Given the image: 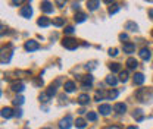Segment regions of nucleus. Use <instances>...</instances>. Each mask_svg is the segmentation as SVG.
Segmentation results:
<instances>
[{
    "instance_id": "09e8293b",
    "label": "nucleus",
    "mask_w": 153,
    "mask_h": 129,
    "mask_svg": "<svg viewBox=\"0 0 153 129\" xmlns=\"http://www.w3.org/2000/svg\"><path fill=\"white\" fill-rule=\"evenodd\" d=\"M127 129H137V128H135V126H128Z\"/></svg>"
},
{
    "instance_id": "2eb2a0df",
    "label": "nucleus",
    "mask_w": 153,
    "mask_h": 129,
    "mask_svg": "<svg viewBox=\"0 0 153 129\" xmlns=\"http://www.w3.org/2000/svg\"><path fill=\"white\" fill-rule=\"evenodd\" d=\"M37 24L40 25V27H44V28H46V27H49L52 22H50V19H49V18H46V16H41V18L37 21Z\"/></svg>"
},
{
    "instance_id": "393cba45",
    "label": "nucleus",
    "mask_w": 153,
    "mask_h": 129,
    "mask_svg": "<svg viewBox=\"0 0 153 129\" xmlns=\"http://www.w3.org/2000/svg\"><path fill=\"white\" fill-rule=\"evenodd\" d=\"M109 69H111L112 72H119V71H121V65H119V63H111V65H109Z\"/></svg>"
},
{
    "instance_id": "ea45409f",
    "label": "nucleus",
    "mask_w": 153,
    "mask_h": 129,
    "mask_svg": "<svg viewBox=\"0 0 153 129\" xmlns=\"http://www.w3.org/2000/svg\"><path fill=\"white\" fill-rule=\"evenodd\" d=\"M85 68H87V69H88V68H90V69H93V68H96V62H91V63H87V65H85Z\"/></svg>"
},
{
    "instance_id": "a19ab883",
    "label": "nucleus",
    "mask_w": 153,
    "mask_h": 129,
    "mask_svg": "<svg viewBox=\"0 0 153 129\" xmlns=\"http://www.w3.org/2000/svg\"><path fill=\"white\" fill-rule=\"evenodd\" d=\"M15 116H16V117H21V116H22V110H21V109H18V110L15 111Z\"/></svg>"
},
{
    "instance_id": "a211bd4d",
    "label": "nucleus",
    "mask_w": 153,
    "mask_h": 129,
    "mask_svg": "<svg viewBox=\"0 0 153 129\" xmlns=\"http://www.w3.org/2000/svg\"><path fill=\"white\" fill-rule=\"evenodd\" d=\"M65 91L66 92H74L75 91V84L72 82V81H68V82H65Z\"/></svg>"
},
{
    "instance_id": "20e7f679",
    "label": "nucleus",
    "mask_w": 153,
    "mask_h": 129,
    "mask_svg": "<svg viewBox=\"0 0 153 129\" xmlns=\"http://www.w3.org/2000/svg\"><path fill=\"white\" fill-rule=\"evenodd\" d=\"M79 79L82 81V90H88L91 87V84H93V76L91 75H84Z\"/></svg>"
},
{
    "instance_id": "f257e3e1",
    "label": "nucleus",
    "mask_w": 153,
    "mask_h": 129,
    "mask_svg": "<svg viewBox=\"0 0 153 129\" xmlns=\"http://www.w3.org/2000/svg\"><path fill=\"white\" fill-rule=\"evenodd\" d=\"M137 98L140 100V101H147V100H150L152 98V95H153V91L150 92H147V90L146 88H141V90H138L137 91Z\"/></svg>"
},
{
    "instance_id": "7ed1b4c3",
    "label": "nucleus",
    "mask_w": 153,
    "mask_h": 129,
    "mask_svg": "<svg viewBox=\"0 0 153 129\" xmlns=\"http://www.w3.org/2000/svg\"><path fill=\"white\" fill-rule=\"evenodd\" d=\"M25 50L27 52H36V50H38L40 49V44H38L36 40H28L27 43H25Z\"/></svg>"
},
{
    "instance_id": "1a4fd4ad",
    "label": "nucleus",
    "mask_w": 153,
    "mask_h": 129,
    "mask_svg": "<svg viewBox=\"0 0 153 129\" xmlns=\"http://www.w3.org/2000/svg\"><path fill=\"white\" fill-rule=\"evenodd\" d=\"M99 111H100V114L108 116V114L112 111V107H111L109 104H100V106H99Z\"/></svg>"
},
{
    "instance_id": "a878e982",
    "label": "nucleus",
    "mask_w": 153,
    "mask_h": 129,
    "mask_svg": "<svg viewBox=\"0 0 153 129\" xmlns=\"http://www.w3.org/2000/svg\"><path fill=\"white\" fill-rule=\"evenodd\" d=\"M87 119H88L90 122H96V120H97V114H96L94 111H88V113H87Z\"/></svg>"
},
{
    "instance_id": "423d86ee",
    "label": "nucleus",
    "mask_w": 153,
    "mask_h": 129,
    "mask_svg": "<svg viewBox=\"0 0 153 129\" xmlns=\"http://www.w3.org/2000/svg\"><path fill=\"white\" fill-rule=\"evenodd\" d=\"M40 7H41V10H43L44 13H52V12H53V4H52L49 0H43Z\"/></svg>"
},
{
    "instance_id": "de8ad7c7",
    "label": "nucleus",
    "mask_w": 153,
    "mask_h": 129,
    "mask_svg": "<svg viewBox=\"0 0 153 129\" xmlns=\"http://www.w3.org/2000/svg\"><path fill=\"white\" fill-rule=\"evenodd\" d=\"M103 1H105V3H108V4H111V3H112L114 0H103Z\"/></svg>"
},
{
    "instance_id": "b1692460",
    "label": "nucleus",
    "mask_w": 153,
    "mask_h": 129,
    "mask_svg": "<svg viewBox=\"0 0 153 129\" xmlns=\"http://www.w3.org/2000/svg\"><path fill=\"white\" fill-rule=\"evenodd\" d=\"M106 84H109V85H116V84H118V79L115 78L114 75H111V76L106 78Z\"/></svg>"
},
{
    "instance_id": "2f4dec72",
    "label": "nucleus",
    "mask_w": 153,
    "mask_h": 129,
    "mask_svg": "<svg viewBox=\"0 0 153 129\" xmlns=\"http://www.w3.org/2000/svg\"><path fill=\"white\" fill-rule=\"evenodd\" d=\"M118 10H119V4H112V6L109 7V13H111V15L116 13Z\"/></svg>"
},
{
    "instance_id": "c756f323",
    "label": "nucleus",
    "mask_w": 153,
    "mask_h": 129,
    "mask_svg": "<svg viewBox=\"0 0 153 129\" xmlns=\"http://www.w3.org/2000/svg\"><path fill=\"white\" fill-rule=\"evenodd\" d=\"M13 104H15V106H22V104H24V97H22V95H18V97L13 100Z\"/></svg>"
},
{
    "instance_id": "5701e85b",
    "label": "nucleus",
    "mask_w": 153,
    "mask_h": 129,
    "mask_svg": "<svg viewBox=\"0 0 153 129\" xmlns=\"http://www.w3.org/2000/svg\"><path fill=\"white\" fill-rule=\"evenodd\" d=\"M75 126L78 129H84L85 126H87V123H85V120H84V119H76L75 120Z\"/></svg>"
},
{
    "instance_id": "3c124183",
    "label": "nucleus",
    "mask_w": 153,
    "mask_h": 129,
    "mask_svg": "<svg viewBox=\"0 0 153 129\" xmlns=\"http://www.w3.org/2000/svg\"><path fill=\"white\" fill-rule=\"evenodd\" d=\"M43 129H52V128H43Z\"/></svg>"
},
{
    "instance_id": "aec40b11",
    "label": "nucleus",
    "mask_w": 153,
    "mask_h": 129,
    "mask_svg": "<svg viewBox=\"0 0 153 129\" xmlns=\"http://www.w3.org/2000/svg\"><path fill=\"white\" fill-rule=\"evenodd\" d=\"M125 29H128V31H137V29H138V27H137V24H135V22L128 21V22L125 24Z\"/></svg>"
},
{
    "instance_id": "412c9836",
    "label": "nucleus",
    "mask_w": 153,
    "mask_h": 129,
    "mask_svg": "<svg viewBox=\"0 0 153 129\" xmlns=\"http://www.w3.org/2000/svg\"><path fill=\"white\" fill-rule=\"evenodd\" d=\"M85 13H82V12H78V13H75V16H74V19H75L76 24H81V22H84L85 21Z\"/></svg>"
},
{
    "instance_id": "4468645a",
    "label": "nucleus",
    "mask_w": 153,
    "mask_h": 129,
    "mask_svg": "<svg viewBox=\"0 0 153 129\" xmlns=\"http://www.w3.org/2000/svg\"><path fill=\"white\" fill-rule=\"evenodd\" d=\"M124 52L125 53H134L135 52V46L133 43H124Z\"/></svg>"
},
{
    "instance_id": "8fccbe9b",
    "label": "nucleus",
    "mask_w": 153,
    "mask_h": 129,
    "mask_svg": "<svg viewBox=\"0 0 153 129\" xmlns=\"http://www.w3.org/2000/svg\"><path fill=\"white\" fill-rule=\"evenodd\" d=\"M146 1H150V3H153V0H146Z\"/></svg>"
},
{
    "instance_id": "9d476101",
    "label": "nucleus",
    "mask_w": 153,
    "mask_h": 129,
    "mask_svg": "<svg viewBox=\"0 0 153 129\" xmlns=\"http://www.w3.org/2000/svg\"><path fill=\"white\" fill-rule=\"evenodd\" d=\"M114 110L118 113V114H122V113H125V110H127V106L124 104V103H116L114 106Z\"/></svg>"
},
{
    "instance_id": "9b49d317",
    "label": "nucleus",
    "mask_w": 153,
    "mask_h": 129,
    "mask_svg": "<svg viewBox=\"0 0 153 129\" xmlns=\"http://www.w3.org/2000/svg\"><path fill=\"white\" fill-rule=\"evenodd\" d=\"M138 55H140V57H141L143 60H149V59L152 57V55H150V50H149V49H146V47H144V49H141Z\"/></svg>"
},
{
    "instance_id": "473e14b6",
    "label": "nucleus",
    "mask_w": 153,
    "mask_h": 129,
    "mask_svg": "<svg viewBox=\"0 0 153 129\" xmlns=\"http://www.w3.org/2000/svg\"><path fill=\"white\" fill-rule=\"evenodd\" d=\"M105 97V92L103 91H96V95H94V98L97 100V101H100L102 98Z\"/></svg>"
},
{
    "instance_id": "f704fd0d",
    "label": "nucleus",
    "mask_w": 153,
    "mask_h": 129,
    "mask_svg": "<svg viewBox=\"0 0 153 129\" xmlns=\"http://www.w3.org/2000/svg\"><path fill=\"white\" fill-rule=\"evenodd\" d=\"M47 98H49V95H47V94H41V95H40V101H41V103H46V101H49Z\"/></svg>"
},
{
    "instance_id": "f03ea898",
    "label": "nucleus",
    "mask_w": 153,
    "mask_h": 129,
    "mask_svg": "<svg viewBox=\"0 0 153 129\" xmlns=\"http://www.w3.org/2000/svg\"><path fill=\"white\" fill-rule=\"evenodd\" d=\"M62 46H63L65 49H68V50H75L76 47H78V41L74 40V38H63Z\"/></svg>"
},
{
    "instance_id": "72a5a7b5",
    "label": "nucleus",
    "mask_w": 153,
    "mask_h": 129,
    "mask_svg": "<svg viewBox=\"0 0 153 129\" xmlns=\"http://www.w3.org/2000/svg\"><path fill=\"white\" fill-rule=\"evenodd\" d=\"M74 27H71V25H68L66 28H65V34H74Z\"/></svg>"
},
{
    "instance_id": "ddd939ff",
    "label": "nucleus",
    "mask_w": 153,
    "mask_h": 129,
    "mask_svg": "<svg viewBox=\"0 0 153 129\" xmlns=\"http://www.w3.org/2000/svg\"><path fill=\"white\" fill-rule=\"evenodd\" d=\"M10 88H12V90H13L15 92H21V91H24L25 85H24L22 82H13V84L10 85Z\"/></svg>"
},
{
    "instance_id": "4c0bfd02",
    "label": "nucleus",
    "mask_w": 153,
    "mask_h": 129,
    "mask_svg": "<svg viewBox=\"0 0 153 129\" xmlns=\"http://www.w3.org/2000/svg\"><path fill=\"white\" fill-rule=\"evenodd\" d=\"M119 40L124 43L125 40H128V34H124V32H122V34H119Z\"/></svg>"
},
{
    "instance_id": "c85d7f7f",
    "label": "nucleus",
    "mask_w": 153,
    "mask_h": 129,
    "mask_svg": "<svg viewBox=\"0 0 153 129\" xmlns=\"http://www.w3.org/2000/svg\"><path fill=\"white\" fill-rule=\"evenodd\" d=\"M65 24V19L63 18H55L53 19V25H56V27H62Z\"/></svg>"
},
{
    "instance_id": "a18cd8bd",
    "label": "nucleus",
    "mask_w": 153,
    "mask_h": 129,
    "mask_svg": "<svg viewBox=\"0 0 153 129\" xmlns=\"http://www.w3.org/2000/svg\"><path fill=\"white\" fill-rule=\"evenodd\" d=\"M149 16H150V18L153 19V7H152V9H150V10H149Z\"/></svg>"
},
{
    "instance_id": "bb28decb",
    "label": "nucleus",
    "mask_w": 153,
    "mask_h": 129,
    "mask_svg": "<svg viewBox=\"0 0 153 129\" xmlns=\"http://www.w3.org/2000/svg\"><path fill=\"white\" fill-rule=\"evenodd\" d=\"M118 94H119V92L116 91V90H111V91L108 92V98H109V100H115V98L118 97Z\"/></svg>"
},
{
    "instance_id": "4be33fe9",
    "label": "nucleus",
    "mask_w": 153,
    "mask_h": 129,
    "mask_svg": "<svg viewBox=\"0 0 153 129\" xmlns=\"http://www.w3.org/2000/svg\"><path fill=\"white\" fill-rule=\"evenodd\" d=\"M46 94L49 95V97H53L55 94H56V84H52L49 88H47V91H46Z\"/></svg>"
},
{
    "instance_id": "c9c22d12",
    "label": "nucleus",
    "mask_w": 153,
    "mask_h": 129,
    "mask_svg": "<svg viewBox=\"0 0 153 129\" xmlns=\"http://www.w3.org/2000/svg\"><path fill=\"white\" fill-rule=\"evenodd\" d=\"M24 1H25V0H12V4H13V6H21Z\"/></svg>"
},
{
    "instance_id": "c03bdc74",
    "label": "nucleus",
    "mask_w": 153,
    "mask_h": 129,
    "mask_svg": "<svg viewBox=\"0 0 153 129\" xmlns=\"http://www.w3.org/2000/svg\"><path fill=\"white\" fill-rule=\"evenodd\" d=\"M34 84H36V85H38V87H41V85H43V79H37Z\"/></svg>"
},
{
    "instance_id": "58836bf2",
    "label": "nucleus",
    "mask_w": 153,
    "mask_h": 129,
    "mask_svg": "<svg viewBox=\"0 0 153 129\" xmlns=\"http://www.w3.org/2000/svg\"><path fill=\"white\" fill-rule=\"evenodd\" d=\"M56 4L59 7H63L65 6V0H56Z\"/></svg>"
},
{
    "instance_id": "49530a36",
    "label": "nucleus",
    "mask_w": 153,
    "mask_h": 129,
    "mask_svg": "<svg viewBox=\"0 0 153 129\" xmlns=\"http://www.w3.org/2000/svg\"><path fill=\"white\" fill-rule=\"evenodd\" d=\"M78 113H79V114H84V113H85V110H84V109H79V110H78Z\"/></svg>"
},
{
    "instance_id": "603ef678",
    "label": "nucleus",
    "mask_w": 153,
    "mask_h": 129,
    "mask_svg": "<svg viewBox=\"0 0 153 129\" xmlns=\"http://www.w3.org/2000/svg\"><path fill=\"white\" fill-rule=\"evenodd\" d=\"M152 35H153V31H152Z\"/></svg>"
},
{
    "instance_id": "6e6552de",
    "label": "nucleus",
    "mask_w": 153,
    "mask_h": 129,
    "mask_svg": "<svg viewBox=\"0 0 153 129\" xmlns=\"http://www.w3.org/2000/svg\"><path fill=\"white\" fill-rule=\"evenodd\" d=\"M31 15H33L31 6H24V7L21 9V16H22V18H31Z\"/></svg>"
},
{
    "instance_id": "37998d69",
    "label": "nucleus",
    "mask_w": 153,
    "mask_h": 129,
    "mask_svg": "<svg viewBox=\"0 0 153 129\" xmlns=\"http://www.w3.org/2000/svg\"><path fill=\"white\" fill-rule=\"evenodd\" d=\"M105 129H121V126H118V125H112V126H108V128Z\"/></svg>"
},
{
    "instance_id": "cd10ccee",
    "label": "nucleus",
    "mask_w": 153,
    "mask_h": 129,
    "mask_svg": "<svg viewBox=\"0 0 153 129\" xmlns=\"http://www.w3.org/2000/svg\"><path fill=\"white\" fill-rule=\"evenodd\" d=\"M119 81L121 82H127L128 81V72H119Z\"/></svg>"
},
{
    "instance_id": "6ab92c4d",
    "label": "nucleus",
    "mask_w": 153,
    "mask_h": 129,
    "mask_svg": "<svg viewBox=\"0 0 153 129\" xmlns=\"http://www.w3.org/2000/svg\"><path fill=\"white\" fill-rule=\"evenodd\" d=\"M127 66H128V69H135V68L138 66V62H137L134 57H130V59L127 60Z\"/></svg>"
},
{
    "instance_id": "39448f33",
    "label": "nucleus",
    "mask_w": 153,
    "mask_h": 129,
    "mask_svg": "<svg viewBox=\"0 0 153 129\" xmlns=\"http://www.w3.org/2000/svg\"><path fill=\"white\" fill-rule=\"evenodd\" d=\"M72 126V116H66L59 122V128L60 129H69Z\"/></svg>"
},
{
    "instance_id": "864d4df0",
    "label": "nucleus",
    "mask_w": 153,
    "mask_h": 129,
    "mask_svg": "<svg viewBox=\"0 0 153 129\" xmlns=\"http://www.w3.org/2000/svg\"><path fill=\"white\" fill-rule=\"evenodd\" d=\"M27 129H28V128H27Z\"/></svg>"
},
{
    "instance_id": "e433bc0d",
    "label": "nucleus",
    "mask_w": 153,
    "mask_h": 129,
    "mask_svg": "<svg viewBox=\"0 0 153 129\" xmlns=\"http://www.w3.org/2000/svg\"><path fill=\"white\" fill-rule=\"evenodd\" d=\"M109 56H118V49H109Z\"/></svg>"
},
{
    "instance_id": "f3484780",
    "label": "nucleus",
    "mask_w": 153,
    "mask_h": 129,
    "mask_svg": "<svg viewBox=\"0 0 153 129\" xmlns=\"http://www.w3.org/2000/svg\"><path fill=\"white\" fill-rule=\"evenodd\" d=\"M144 82V75L143 74H135L134 75V84L135 85H141Z\"/></svg>"
},
{
    "instance_id": "dca6fc26",
    "label": "nucleus",
    "mask_w": 153,
    "mask_h": 129,
    "mask_svg": "<svg viewBox=\"0 0 153 129\" xmlns=\"http://www.w3.org/2000/svg\"><path fill=\"white\" fill-rule=\"evenodd\" d=\"M88 101H90V97H88L87 94H81V95L78 97V103H79V104H82V106L88 104Z\"/></svg>"
},
{
    "instance_id": "f8f14e48",
    "label": "nucleus",
    "mask_w": 153,
    "mask_h": 129,
    "mask_svg": "<svg viewBox=\"0 0 153 129\" xmlns=\"http://www.w3.org/2000/svg\"><path fill=\"white\" fill-rule=\"evenodd\" d=\"M99 4H100V0H88V1H87L88 10H96V9L99 7Z\"/></svg>"
},
{
    "instance_id": "0eeeda50",
    "label": "nucleus",
    "mask_w": 153,
    "mask_h": 129,
    "mask_svg": "<svg viewBox=\"0 0 153 129\" xmlns=\"http://www.w3.org/2000/svg\"><path fill=\"white\" fill-rule=\"evenodd\" d=\"M12 116H15V111L12 110L10 107H3V109H1V117H4V119H10Z\"/></svg>"
},
{
    "instance_id": "79ce46f5",
    "label": "nucleus",
    "mask_w": 153,
    "mask_h": 129,
    "mask_svg": "<svg viewBox=\"0 0 153 129\" xmlns=\"http://www.w3.org/2000/svg\"><path fill=\"white\" fill-rule=\"evenodd\" d=\"M72 9H74V10H79V3H74V4H72Z\"/></svg>"
},
{
    "instance_id": "7c9ffc66",
    "label": "nucleus",
    "mask_w": 153,
    "mask_h": 129,
    "mask_svg": "<svg viewBox=\"0 0 153 129\" xmlns=\"http://www.w3.org/2000/svg\"><path fill=\"white\" fill-rule=\"evenodd\" d=\"M134 117H135V120H143V111L141 110H135V113H134Z\"/></svg>"
}]
</instances>
